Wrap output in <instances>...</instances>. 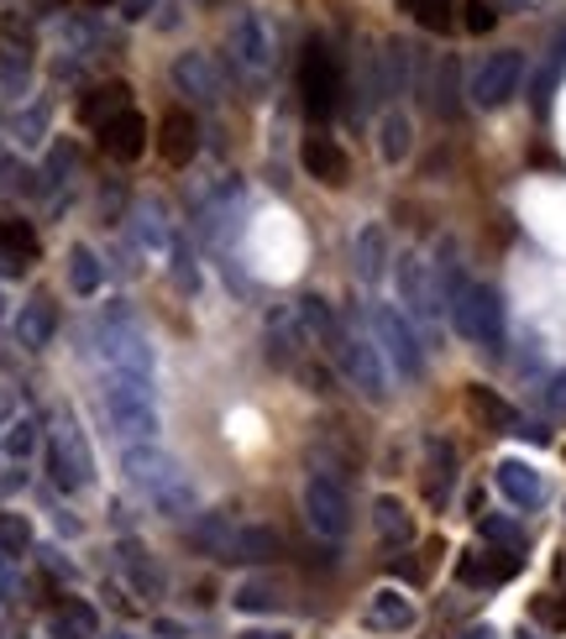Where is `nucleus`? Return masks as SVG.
Wrapping results in <instances>:
<instances>
[{"label":"nucleus","instance_id":"obj_1","mask_svg":"<svg viewBox=\"0 0 566 639\" xmlns=\"http://www.w3.org/2000/svg\"><path fill=\"white\" fill-rule=\"evenodd\" d=\"M305 320H309V331L326 341V352H330V362L352 378V388H362L367 399H388V367H383V352H377L367 335H356V331H347L336 315H330L320 299H305Z\"/></svg>","mask_w":566,"mask_h":639},{"label":"nucleus","instance_id":"obj_2","mask_svg":"<svg viewBox=\"0 0 566 639\" xmlns=\"http://www.w3.org/2000/svg\"><path fill=\"white\" fill-rule=\"evenodd\" d=\"M126 467H132V477H137V488L152 503H158V514H189L194 509V488H189L184 467L173 461V456H163V450H132L126 456Z\"/></svg>","mask_w":566,"mask_h":639},{"label":"nucleus","instance_id":"obj_3","mask_svg":"<svg viewBox=\"0 0 566 639\" xmlns=\"http://www.w3.org/2000/svg\"><path fill=\"white\" fill-rule=\"evenodd\" d=\"M200 540H205V550L220 556V561H273V556H283V540L268 524H236V520H226V514L200 520Z\"/></svg>","mask_w":566,"mask_h":639},{"label":"nucleus","instance_id":"obj_4","mask_svg":"<svg viewBox=\"0 0 566 639\" xmlns=\"http://www.w3.org/2000/svg\"><path fill=\"white\" fill-rule=\"evenodd\" d=\"M451 331L472 346H498L503 341V305L488 284H456L451 288Z\"/></svg>","mask_w":566,"mask_h":639},{"label":"nucleus","instance_id":"obj_5","mask_svg":"<svg viewBox=\"0 0 566 639\" xmlns=\"http://www.w3.org/2000/svg\"><path fill=\"white\" fill-rule=\"evenodd\" d=\"M336 95H341V69H336L326 43H309L305 58H299V100H305V116L326 121L336 111Z\"/></svg>","mask_w":566,"mask_h":639},{"label":"nucleus","instance_id":"obj_6","mask_svg":"<svg viewBox=\"0 0 566 639\" xmlns=\"http://www.w3.org/2000/svg\"><path fill=\"white\" fill-rule=\"evenodd\" d=\"M305 514L326 540H341L352 529V493H347V482L330 472H315L305 482Z\"/></svg>","mask_w":566,"mask_h":639},{"label":"nucleus","instance_id":"obj_7","mask_svg":"<svg viewBox=\"0 0 566 639\" xmlns=\"http://www.w3.org/2000/svg\"><path fill=\"white\" fill-rule=\"evenodd\" d=\"M519 84H524V53L503 48V53H488L483 58V69L472 73V105H483V111H498V105H509L519 95Z\"/></svg>","mask_w":566,"mask_h":639},{"label":"nucleus","instance_id":"obj_8","mask_svg":"<svg viewBox=\"0 0 566 639\" xmlns=\"http://www.w3.org/2000/svg\"><path fill=\"white\" fill-rule=\"evenodd\" d=\"M377 326V341H383V352L394 356V367H399L404 378H420L424 373V356H420V341H415V331H409V320H404L399 309H377L373 315Z\"/></svg>","mask_w":566,"mask_h":639},{"label":"nucleus","instance_id":"obj_9","mask_svg":"<svg viewBox=\"0 0 566 639\" xmlns=\"http://www.w3.org/2000/svg\"><path fill=\"white\" fill-rule=\"evenodd\" d=\"M94 137H100V152L105 158H116V163H137L142 152H147V121L137 111H121V116L100 121L94 126Z\"/></svg>","mask_w":566,"mask_h":639},{"label":"nucleus","instance_id":"obj_10","mask_svg":"<svg viewBox=\"0 0 566 639\" xmlns=\"http://www.w3.org/2000/svg\"><path fill=\"white\" fill-rule=\"evenodd\" d=\"M299 163H305V173L315 179V184H326V190H341L347 179H352V158L341 152V142L336 137H305V147H299Z\"/></svg>","mask_w":566,"mask_h":639},{"label":"nucleus","instance_id":"obj_11","mask_svg":"<svg viewBox=\"0 0 566 639\" xmlns=\"http://www.w3.org/2000/svg\"><path fill=\"white\" fill-rule=\"evenodd\" d=\"M231 48H236V64H241L247 73H268V69H273V53H279V43H273V26L262 22L258 11H247V16L236 22Z\"/></svg>","mask_w":566,"mask_h":639},{"label":"nucleus","instance_id":"obj_12","mask_svg":"<svg viewBox=\"0 0 566 639\" xmlns=\"http://www.w3.org/2000/svg\"><path fill=\"white\" fill-rule=\"evenodd\" d=\"M362 618H367L373 635H409V629L420 624V608H415L399 587H377L373 597H367V614Z\"/></svg>","mask_w":566,"mask_h":639},{"label":"nucleus","instance_id":"obj_13","mask_svg":"<svg viewBox=\"0 0 566 639\" xmlns=\"http://www.w3.org/2000/svg\"><path fill=\"white\" fill-rule=\"evenodd\" d=\"M494 488H498L503 498H509L514 509H541V503H545V482H541V472H535L530 461H514V456L494 467Z\"/></svg>","mask_w":566,"mask_h":639},{"label":"nucleus","instance_id":"obj_14","mask_svg":"<svg viewBox=\"0 0 566 639\" xmlns=\"http://www.w3.org/2000/svg\"><path fill=\"white\" fill-rule=\"evenodd\" d=\"M399 294L404 305L424 315V320H435V309H441V288H435V273H430V262L424 258H399Z\"/></svg>","mask_w":566,"mask_h":639},{"label":"nucleus","instance_id":"obj_15","mask_svg":"<svg viewBox=\"0 0 566 639\" xmlns=\"http://www.w3.org/2000/svg\"><path fill=\"white\" fill-rule=\"evenodd\" d=\"M519 550H472V556H462V567H456V577L462 582H472V587H498V582H509V577H519Z\"/></svg>","mask_w":566,"mask_h":639},{"label":"nucleus","instance_id":"obj_16","mask_svg":"<svg viewBox=\"0 0 566 639\" xmlns=\"http://www.w3.org/2000/svg\"><path fill=\"white\" fill-rule=\"evenodd\" d=\"M111 409H116V420L132 435H152L158 430V399H152V388L147 383H126L111 393Z\"/></svg>","mask_w":566,"mask_h":639},{"label":"nucleus","instance_id":"obj_17","mask_svg":"<svg viewBox=\"0 0 566 639\" xmlns=\"http://www.w3.org/2000/svg\"><path fill=\"white\" fill-rule=\"evenodd\" d=\"M194 147H200V126L189 111H168L163 126H158V152H163L173 168H184L194 158Z\"/></svg>","mask_w":566,"mask_h":639},{"label":"nucleus","instance_id":"obj_18","mask_svg":"<svg viewBox=\"0 0 566 639\" xmlns=\"http://www.w3.org/2000/svg\"><path fill=\"white\" fill-rule=\"evenodd\" d=\"M467 414H472V420H477L483 430H514V425H519L514 403L498 399L488 383H467Z\"/></svg>","mask_w":566,"mask_h":639},{"label":"nucleus","instance_id":"obj_19","mask_svg":"<svg viewBox=\"0 0 566 639\" xmlns=\"http://www.w3.org/2000/svg\"><path fill=\"white\" fill-rule=\"evenodd\" d=\"M373 529H377V540H383V545H409V540H415V514L404 509L399 498L383 493L373 503Z\"/></svg>","mask_w":566,"mask_h":639},{"label":"nucleus","instance_id":"obj_20","mask_svg":"<svg viewBox=\"0 0 566 639\" xmlns=\"http://www.w3.org/2000/svg\"><path fill=\"white\" fill-rule=\"evenodd\" d=\"M0 252H5L11 267H26L37 258V231L26 220H16V215H0Z\"/></svg>","mask_w":566,"mask_h":639},{"label":"nucleus","instance_id":"obj_21","mask_svg":"<svg viewBox=\"0 0 566 639\" xmlns=\"http://www.w3.org/2000/svg\"><path fill=\"white\" fill-rule=\"evenodd\" d=\"M173 79H179V90H189V95H205V100L220 95V79H215L211 58H200V53H184L173 64Z\"/></svg>","mask_w":566,"mask_h":639},{"label":"nucleus","instance_id":"obj_22","mask_svg":"<svg viewBox=\"0 0 566 639\" xmlns=\"http://www.w3.org/2000/svg\"><path fill=\"white\" fill-rule=\"evenodd\" d=\"M121 111H132V90H126V84H100V90H94L90 100H84V121H94V126H100V121H111V116H121Z\"/></svg>","mask_w":566,"mask_h":639},{"label":"nucleus","instance_id":"obj_23","mask_svg":"<svg viewBox=\"0 0 566 639\" xmlns=\"http://www.w3.org/2000/svg\"><path fill=\"white\" fill-rule=\"evenodd\" d=\"M399 5L424 32H451V22H456V0H399Z\"/></svg>","mask_w":566,"mask_h":639},{"label":"nucleus","instance_id":"obj_24","mask_svg":"<svg viewBox=\"0 0 566 639\" xmlns=\"http://www.w3.org/2000/svg\"><path fill=\"white\" fill-rule=\"evenodd\" d=\"M377 147H383V158H388V163H404V158H409V116L388 111L383 126H377Z\"/></svg>","mask_w":566,"mask_h":639},{"label":"nucleus","instance_id":"obj_25","mask_svg":"<svg viewBox=\"0 0 566 639\" xmlns=\"http://www.w3.org/2000/svg\"><path fill=\"white\" fill-rule=\"evenodd\" d=\"M356 273L377 278L383 273V226H362L356 231Z\"/></svg>","mask_w":566,"mask_h":639},{"label":"nucleus","instance_id":"obj_26","mask_svg":"<svg viewBox=\"0 0 566 639\" xmlns=\"http://www.w3.org/2000/svg\"><path fill=\"white\" fill-rule=\"evenodd\" d=\"M430 95H435V111H441V116H456V58H441Z\"/></svg>","mask_w":566,"mask_h":639},{"label":"nucleus","instance_id":"obj_27","mask_svg":"<svg viewBox=\"0 0 566 639\" xmlns=\"http://www.w3.org/2000/svg\"><path fill=\"white\" fill-rule=\"evenodd\" d=\"M279 597H273V587H262V582H241L236 587V608H247V614H268Z\"/></svg>","mask_w":566,"mask_h":639},{"label":"nucleus","instance_id":"obj_28","mask_svg":"<svg viewBox=\"0 0 566 639\" xmlns=\"http://www.w3.org/2000/svg\"><path fill=\"white\" fill-rule=\"evenodd\" d=\"M498 26V11L488 5V0H467V32H477V37H488Z\"/></svg>","mask_w":566,"mask_h":639},{"label":"nucleus","instance_id":"obj_29","mask_svg":"<svg viewBox=\"0 0 566 639\" xmlns=\"http://www.w3.org/2000/svg\"><path fill=\"white\" fill-rule=\"evenodd\" d=\"M535 618H541L545 629H566V597H541L535 603Z\"/></svg>","mask_w":566,"mask_h":639},{"label":"nucleus","instance_id":"obj_30","mask_svg":"<svg viewBox=\"0 0 566 639\" xmlns=\"http://www.w3.org/2000/svg\"><path fill=\"white\" fill-rule=\"evenodd\" d=\"M483 535H488V540H503L509 550H519V529H514V524H503V520H483Z\"/></svg>","mask_w":566,"mask_h":639},{"label":"nucleus","instance_id":"obj_31","mask_svg":"<svg viewBox=\"0 0 566 639\" xmlns=\"http://www.w3.org/2000/svg\"><path fill=\"white\" fill-rule=\"evenodd\" d=\"M236 639H294L288 629H268V624H258V629H241Z\"/></svg>","mask_w":566,"mask_h":639},{"label":"nucleus","instance_id":"obj_32","mask_svg":"<svg viewBox=\"0 0 566 639\" xmlns=\"http://www.w3.org/2000/svg\"><path fill=\"white\" fill-rule=\"evenodd\" d=\"M79 262V288H94V267H90V252H73Z\"/></svg>","mask_w":566,"mask_h":639},{"label":"nucleus","instance_id":"obj_33","mask_svg":"<svg viewBox=\"0 0 566 639\" xmlns=\"http://www.w3.org/2000/svg\"><path fill=\"white\" fill-rule=\"evenodd\" d=\"M462 639H498V635H494V629H488V624H472V629H467V635H462Z\"/></svg>","mask_w":566,"mask_h":639},{"label":"nucleus","instance_id":"obj_34","mask_svg":"<svg viewBox=\"0 0 566 639\" xmlns=\"http://www.w3.org/2000/svg\"><path fill=\"white\" fill-rule=\"evenodd\" d=\"M94 5H111V0H94Z\"/></svg>","mask_w":566,"mask_h":639},{"label":"nucleus","instance_id":"obj_35","mask_svg":"<svg viewBox=\"0 0 566 639\" xmlns=\"http://www.w3.org/2000/svg\"><path fill=\"white\" fill-rule=\"evenodd\" d=\"M519 639H535V635H519Z\"/></svg>","mask_w":566,"mask_h":639}]
</instances>
